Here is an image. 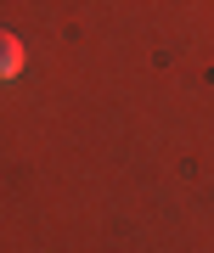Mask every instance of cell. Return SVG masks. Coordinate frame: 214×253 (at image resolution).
<instances>
[{
	"label": "cell",
	"mask_w": 214,
	"mask_h": 253,
	"mask_svg": "<svg viewBox=\"0 0 214 253\" xmlns=\"http://www.w3.org/2000/svg\"><path fill=\"white\" fill-rule=\"evenodd\" d=\"M23 73V40L0 28V79H17Z\"/></svg>",
	"instance_id": "cell-1"
}]
</instances>
